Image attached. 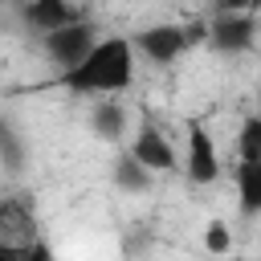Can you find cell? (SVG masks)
Masks as SVG:
<instances>
[{"mask_svg": "<svg viewBox=\"0 0 261 261\" xmlns=\"http://www.w3.org/2000/svg\"><path fill=\"white\" fill-rule=\"evenodd\" d=\"M37 241H41V228H37V212L29 208V200L0 196V249L20 261Z\"/></svg>", "mask_w": 261, "mask_h": 261, "instance_id": "2", "label": "cell"}, {"mask_svg": "<svg viewBox=\"0 0 261 261\" xmlns=\"http://www.w3.org/2000/svg\"><path fill=\"white\" fill-rule=\"evenodd\" d=\"M135 82V49L130 37H98L94 49L73 65L57 73V86L82 98H98V94H122Z\"/></svg>", "mask_w": 261, "mask_h": 261, "instance_id": "1", "label": "cell"}, {"mask_svg": "<svg viewBox=\"0 0 261 261\" xmlns=\"http://www.w3.org/2000/svg\"><path fill=\"white\" fill-rule=\"evenodd\" d=\"M253 29H257V24H253V12H241V16H237V12H224L204 37H212L216 49L237 53V49H249V45H253Z\"/></svg>", "mask_w": 261, "mask_h": 261, "instance_id": "8", "label": "cell"}, {"mask_svg": "<svg viewBox=\"0 0 261 261\" xmlns=\"http://www.w3.org/2000/svg\"><path fill=\"white\" fill-rule=\"evenodd\" d=\"M204 249H208L212 257H228V249H232V232H228L224 220H208V228H204Z\"/></svg>", "mask_w": 261, "mask_h": 261, "instance_id": "13", "label": "cell"}, {"mask_svg": "<svg viewBox=\"0 0 261 261\" xmlns=\"http://www.w3.org/2000/svg\"><path fill=\"white\" fill-rule=\"evenodd\" d=\"M94 41H98L94 24H90V20H77V24L61 29V33L41 37V49H45V57L57 65V73H61V69H73V65L94 49Z\"/></svg>", "mask_w": 261, "mask_h": 261, "instance_id": "5", "label": "cell"}, {"mask_svg": "<svg viewBox=\"0 0 261 261\" xmlns=\"http://www.w3.org/2000/svg\"><path fill=\"white\" fill-rule=\"evenodd\" d=\"M114 184H118L122 192H143V188H151V175H147L130 155H122V159L114 163Z\"/></svg>", "mask_w": 261, "mask_h": 261, "instance_id": "10", "label": "cell"}, {"mask_svg": "<svg viewBox=\"0 0 261 261\" xmlns=\"http://www.w3.org/2000/svg\"><path fill=\"white\" fill-rule=\"evenodd\" d=\"M237 192H241L245 216H253L261 208V163H241L237 167Z\"/></svg>", "mask_w": 261, "mask_h": 261, "instance_id": "9", "label": "cell"}, {"mask_svg": "<svg viewBox=\"0 0 261 261\" xmlns=\"http://www.w3.org/2000/svg\"><path fill=\"white\" fill-rule=\"evenodd\" d=\"M20 20L29 29H37L41 37H49V33H61V29L86 20V12L69 0H29V4H20Z\"/></svg>", "mask_w": 261, "mask_h": 261, "instance_id": "7", "label": "cell"}, {"mask_svg": "<svg viewBox=\"0 0 261 261\" xmlns=\"http://www.w3.org/2000/svg\"><path fill=\"white\" fill-rule=\"evenodd\" d=\"M94 130H98L102 139H118V135H122V110H118L114 102H98V110H94Z\"/></svg>", "mask_w": 261, "mask_h": 261, "instance_id": "11", "label": "cell"}, {"mask_svg": "<svg viewBox=\"0 0 261 261\" xmlns=\"http://www.w3.org/2000/svg\"><path fill=\"white\" fill-rule=\"evenodd\" d=\"M192 41H204V29L200 24L196 29H184V24H151V29H143V33L130 37V49L143 53V57H151L155 65H171Z\"/></svg>", "mask_w": 261, "mask_h": 261, "instance_id": "3", "label": "cell"}, {"mask_svg": "<svg viewBox=\"0 0 261 261\" xmlns=\"http://www.w3.org/2000/svg\"><path fill=\"white\" fill-rule=\"evenodd\" d=\"M0 261H16V257H12V253H4V249H0Z\"/></svg>", "mask_w": 261, "mask_h": 261, "instance_id": "14", "label": "cell"}, {"mask_svg": "<svg viewBox=\"0 0 261 261\" xmlns=\"http://www.w3.org/2000/svg\"><path fill=\"white\" fill-rule=\"evenodd\" d=\"M241 163H261V118H245L241 126Z\"/></svg>", "mask_w": 261, "mask_h": 261, "instance_id": "12", "label": "cell"}, {"mask_svg": "<svg viewBox=\"0 0 261 261\" xmlns=\"http://www.w3.org/2000/svg\"><path fill=\"white\" fill-rule=\"evenodd\" d=\"M228 261H232V257H228Z\"/></svg>", "mask_w": 261, "mask_h": 261, "instance_id": "15", "label": "cell"}, {"mask_svg": "<svg viewBox=\"0 0 261 261\" xmlns=\"http://www.w3.org/2000/svg\"><path fill=\"white\" fill-rule=\"evenodd\" d=\"M184 175H188V184H196V188H208V184L220 179V151H216V139H212V130L200 126V122L188 126Z\"/></svg>", "mask_w": 261, "mask_h": 261, "instance_id": "4", "label": "cell"}, {"mask_svg": "<svg viewBox=\"0 0 261 261\" xmlns=\"http://www.w3.org/2000/svg\"><path fill=\"white\" fill-rule=\"evenodd\" d=\"M126 155H130L147 175H163V171H175V167H179V155H175L171 139H167L159 126H151V122L139 126V135H135V143H130Z\"/></svg>", "mask_w": 261, "mask_h": 261, "instance_id": "6", "label": "cell"}]
</instances>
